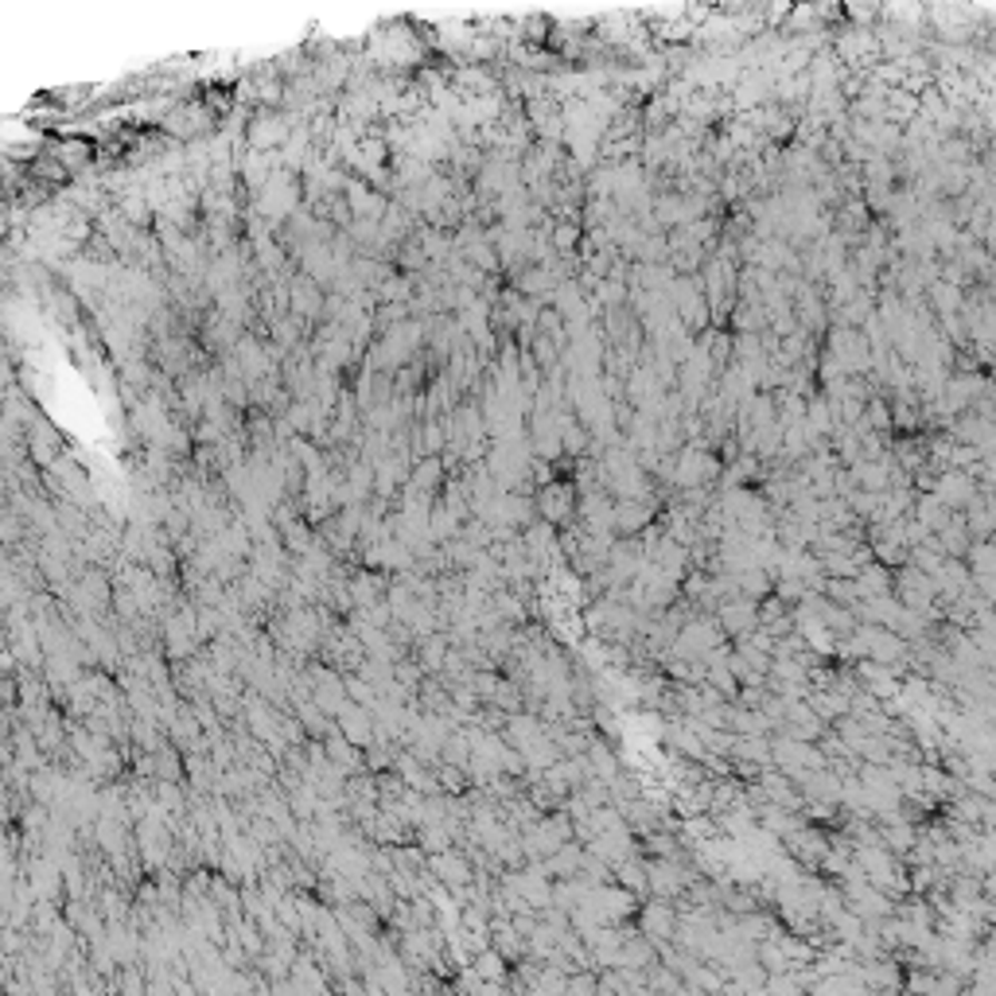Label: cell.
<instances>
[{"instance_id": "obj_1", "label": "cell", "mask_w": 996, "mask_h": 996, "mask_svg": "<svg viewBox=\"0 0 996 996\" xmlns=\"http://www.w3.org/2000/svg\"><path fill=\"white\" fill-rule=\"evenodd\" d=\"M635 915H638V935L643 938H651L654 946L674 943V930H677V904L674 899L654 896L651 904H643Z\"/></svg>"}, {"instance_id": "obj_2", "label": "cell", "mask_w": 996, "mask_h": 996, "mask_svg": "<svg viewBox=\"0 0 996 996\" xmlns=\"http://www.w3.org/2000/svg\"><path fill=\"white\" fill-rule=\"evenodd\" d=\"M716 623H721V631L732 638V643H740V638H748L751 631L759 627V604L748 596H724L721 604H716Z\"/></svg>"}, {"instance_id": "obj_3", "label": "cell", "mask_w": 996, "mask_h": 996, "mask_svg": "<svg viewBox=\"0 0 996 996\" xmlns=\"http://www.w3.org/2000/svg\"><path fill=\"white\" fill-rule=\"evenodd\" d=\"M576 502H580V498H576V491L568 484H549L534 498V510H537V518L549 521L553 529H565L576 521Z\"/></svg>"}, {"instance_id": "obj_4", "label": "cell", "mask_w": 996, "mask_h": 996, "mask_svg": "<svg viewBox=\"0 0 996 996\" xmlns=\"http://www.w3.org/2000/svg\"><path fill=\"white\" fill-rule=\"evenodd\" d=\"M651 521H654V506L646 498H615L612 502L615 537H638Z\"/></svg>"}, {"instance_id": "obj_5", "label": "cell", "mask_w": 996, "mask_h": 996, "mask_svg": "<svg viewBox=\"0 0 996 996\" xmlns=\"http://www.w3.org/2000/svg\"><path fill=\"white\" fill-rule=\"evenodd\" d=\"M432 868H437V880H445L456 896H463V891L471 888V880H476L471 860L463 857V852H456V849H440V857L432 860Z\"/></svg>"}]
</instances>
